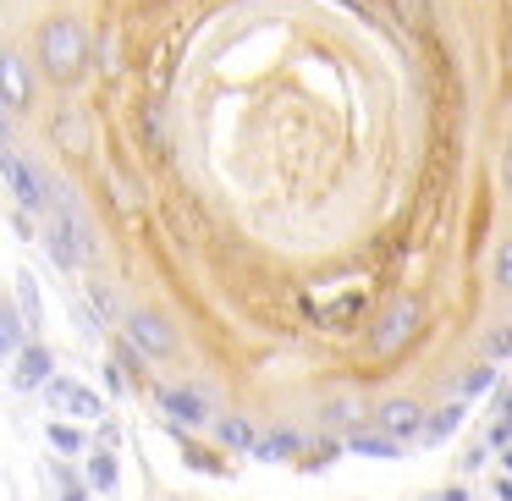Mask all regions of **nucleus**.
Returning a JSON list of instances; mask_svg holds the SVG:
<instances>
[{"label":"nucleus","mask_w":512,"mask_h":501,"mask_svg":"<svg viewBox=\"0 0 512 501\" xmlns=\"http://www.w3.org/2000/svg\"><path fill=\"white\" fill-rule=\"evenodd\" d=\"M89 479H94V485H100V490H111L116 485V463H111V457H89Z\"/></svg>","instance_id":"nucleus-22"},{"label":"nucleus","mask_w":512,"mask_h":501,"mask_svg":"<svg viewBox=\"0 0 512 501\" xmlns=\"http://www.w3.org/2000/svg\"><path fill=\"white\" fill-rule=\"evenodd\" d=\"M89 56H94V39L89 28L78 23V17H45V28H39V61H45V72L56 83H72L89 72Z\"/></svg>","instance_id":"nucleus-1"},{"label":"nucleus","mask_w":512,"mask_h":501,"mask_svg":"<svg viewBox=\"0 0 512 501\" xmlns=\"http://www.w3.org/2000/svg\"><path fill=\"white\" fill-rule=\"evenodd\" d=\"M28 100H34V72H28V61L17 50H0V105L6 111H28Z\"/></svg>","instance_id":"nucleus-5"},{"label":"nucleus","mask_w":512,"mask_h":501,"mask_svg":"<svg viewBox=\"0 0 512 501\" xmlns=\"http://www.w3.org/2000/svg\"><path fill=\"white\" fill-rule=\"evenodd\" d=\"M347 452H358V457H397L402 441H391L386 430H353L347 435Z\"/></svg>","instance_id":"nucleus-12"},{"label":"nucleus","mask_w":512,"mask_h":501,"mask_svg":"<svg viewBox=\"0 0 512 501\" xmlns=\"http://www.w3.org/2000/svg\"><path fill=\"white\" fill-rule=\"evenodd\" d=\"M160 408H166V424H177V430L210 419V402H204L199 391H188V386H166L160 391Z\"/></svg>","instance_id":"nucleus-7"},{"label":"nucleus","mask_w":512,"mask_h":501,"mask_svg":"<svg viewBox=\"0 0 512 501\" xmlns=\"http://www.w3.org/2000/svg\"><path fill=\"white\" fill-rule=\"evenodd\" d=\"M17 320H23V331H39V320H45V309H39V292H34V276L17 281Z\"/></svg>","instance_id":"nucleus-15"},{"label":"nucleus","mask_w":512,"mask_h":501,"mask_svg":"<svg viewBox=\"0 0 512 501\" xmlns=\"http://www.w3.org/2000/svg\"><path fill=\"white\" fill-rule=\"evenodd\" d=\"M325 419H331V424H347V419H353V402H331V408H325Z\"/></svg>","instance_id":"nucleus-24"},{"label":"nucleus","mask_w":512,"mask_h":501,"mask_svg":"<svg viewBox=\"0 0 512 501\" xmlns=\"http://www.w3.org/2000/svg\"><path fill=\"white\" fill-rule=\"evenodd\" d=\"M105 188H111V204H116L122 215H138V210H144V188H138V177H122V171L111 166Z\"/></svg>","instance_id":"nucleus-11"},{"label":"nucleus","mask_w":512,"mask_h":501,"mask_svg":"<svg viewBox=\"0 0 512 501\" xmlns=\"http://www.w3.org/2000/svg\"><path fill=\"white\" fill-rule=\"evenodd\" d=\"M0 177H6V188L17 193V204H23V210H39V215H45L50 204H56V199L45 193L39 166H34V160H23L17 149H0Z\"/></svg>","instance_id":"nucleus-3"},{"label":"nucleus","mask_w":512,"mask_h":501,"mask_svg":"<svg viewBox=\"0 0 512 501\" xmlns=\"http://www.w3.org/2000/svg\"><path fill=\"white\" fill-rule=\"evenodd\" d=\"M45 397H50V408L78 413V419H100V413H105V402L94 397L83 380H45Z\"/></svg>","instance_id":"nucleus-6"},{"label":"nucleus","mask_w":512,"mask_h":501,"mask_svg":"<svg viewBox=\"0 0 512 501\" xmlns=\"http://www.w3.org/2000/svg\"><path fill=\"white\" fill-rule=\"evenodd\" d=\"M419 298L413 292H402V298H391L386 309H380V320L369 325V353H380V358H391L402 342H408L413 331H419Z\"/></svg>","instance_id":"nucleus-2"},{"label":"nucleus","mask_w":512,"mask_h":501,"mask_svg":"<svg viewBox=\"0 0 512 501\" xmlns=\"http://www.w3.org/2000/svg\"><path fill=\"white\" fill-rule=\"evenodd\" d=\"M17 347H23V320L12 309H0V358H17Z\"/></svg>","instance_id":"nucleus-18"},{"label":"nucleus","mask_w":512,"mask_h":501,"mask_svg":"<svg viewBox=\"0 0 512 501\" xmlns=\"http://www.w3.org/2000/svg\"><path fill=\"white\" fill-rule=\"evenodd\" d=\"M50 138H56V149H67V155H83V149H89V116H83L78 105H61L56 122H50Z\"/></svg>","instance_id":"nucleus-8"},{"label":"nucleus","mask_w":512,"mask_h":501,"mask_svg":"<svg viewBox=\"0 0 512 501\" xmlns=\"http://www.w3.org/2000/svg\"><path fill=\"white\" fill-rule=\"evenodd\" d=\"M391 12H397L408 28H424L430 23V0H391Z\"/></svg>","instance_id":"nucleus-19"},{"label":"nucleus","mask_w":512,"mask_h":501,"mask_svg":"<svg viewBox=\"0 0 512 501\" xmlns=\"http://www.w3.org/2000/svg\"><path fill=\"white\" fill-rule=\"evenodd\" d=\"M50 369H56V358H50V347H17V386L23 391H39L50 380Z\"/></svg>","instance_id":"nucleus-9"},{"label":"nucleus","mask_w":512,"mask_h":501,"mask_svg":"<svg viewBox=\"0 0 512 501\" xmlns=\"http://www.w3.org/2000/svg\"><path fill=\"white\" fill-rule=\"evenodd\" d=\"M127 336H133V347H138V353H149V358H171V353H177V331H171L160 314H149V309L127 314Z\"/></svg>","instance_id":"nucleus-4"},{"label":"nucleus","mask_w":512,"mask_h":501,"mask_svg":"<svg viewBox=\"0 0 512 501\" xmlns=\"http://www.w3.org/2000/svg\"><path fill=\"white\" fill-rule=\"evenodd\" d=\"M496 281H501V287H512V237L501 243V254H496Z\"/></svg>","instance_id":"nucleus-23"},{"label":"nucleus","mask_w":512,"mask_h":501,"mask_svg":"<svg viewBox=\"0 0 512 501\" xmlns=\"http://www.w3.org/2000/svg\"><path fill=\"white\" fill-rule=\"evenodd\" d=\"M50 446H61V452H83V430H72V424H50Z\"/></svg>","instance_id":"nucleus-21"},{"label":"nucleus","mask_w":512,"mask_h":501,"mask_svg":"<svg viewBox=\"0 0 512 501\" xmlns=\"http://www.w3.org/2000/svg\"><path fill=\"white\" fill-rule=\"evenodd\" d=\"M435 501H468V496H463V490H441Z\"/></svg>","instance_id":"nucleus-27"},{"label":"nucleus","mask_w":512,"mask_h":501,"mask_svg":"<svg viewBox=\"0 0 512 501\" xmlns=\"http://www.w3.org/2000/svg\"><path fill=\"white\" fill-rule=\"evenodd\" d=\"M358 309H364V298L353 292V298H342L336 309H320V325H325V331H347V325L358 320Z\"/></svg>","instance_id":"nucleus-17"},{"label":"nucleus","mask_w":512,"mask_h":501,"mask_svg":"<svg viewBox=\"0 0 512 501\" xmlns=\"http://www.w3.org/2000/svg\"><path fill=\"white\" fill-rule=\"evenodd\" d=\"M490 386H496V369H490V364H474L457 391H463V397H479V391H490Z\"/></svg>","instance_id":"nucleus-20"},{"label":"nucleus","mask_w":512,"mask_h":501,"mask_svg":"<svg viewBox=\"0 0 512 501\" xmlns=\"http://www.w3.org/2000/svg\"><path fill=\"white\" fill-rule=\"evenodd\" d=\"M380 430H386L391 441H413V435L424 430V413L413 408V402H386V408H380Z\"/></svg>","instance_id":"nucleus-10"},{"label":"nucleus","mask_w":512,"mask_h":501,"mask_svg":"<svg viewBox=\"0 0 512 501\" xmlns=\"http://www.w3.org/2000/svg\"><path fill=\"white\" fill-rule=\"evenodd\" d=\"M463 413H468L463 402H452V408H441V413H435V419H424L419 441H430V446H435V441H446V435H452L457 424H463Z\"/></svg>","instance_id":"nucleus-14"},{"label":"nucleus","mask_w":512,"mask_h":501,"mask_svg":"<svg viewBox=\"0 0 512 501\" xmlns=\"http://www.w3.org/2000/svg\"><path fill=\"white\" fill-rule=\"evenodd\" d=\"M298 452V435L292 430H276V435H259L254 441V457H270V463H276V457H292Z\"/></svg>","instance_id":"nucleus-16"},{"label":"nucleus","mask_w":512,"mask_h":501,"mask_svg":"<svg viewBox=\"0 0 512 501\" xmlns=\"http://www.w3.org/2000/svg\"><path fill=\"white\" fill-rule=\"evenodd\" d=\"M0 149H12V122H6V105H0Z\"/></svg>","instance_id":"nucleus-26"},{"label":"nucleus","mask_w":512,"mask_h":501,"mask_svg":"<svg viewBox=\"0 0 512 501\" xmlns=\"http://www.w3.org/2000/svg\"><path fill=\"white\" fill-rule=\"evenodd\" d=\"M215 441L232 446V452H254L259 435H254V424H248V419H237V413H232V419H215Z\"/></svg>","instance_id":"nucleus-13"},{"label":"nucleus","mask_w":512,"mask_h":501,"mask_svg":"<svg viewBox=\"0 0 512 501\" xmlns=\"http://www.w3.org/2000/svg\"><path fill=\"white\" fill-rule=\"evenodd\" d=\"M490 353H496V358L512 353V331H496V336H490Z\"/></svg>","instance_id":"nucleus-25"}]
</instances>
